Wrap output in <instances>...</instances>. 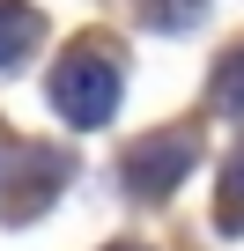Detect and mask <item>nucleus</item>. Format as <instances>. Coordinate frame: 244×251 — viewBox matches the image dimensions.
Masks as SVG:
<instances>
[{
    "mask_svg": "<svg viewBox=\"0 0 244 251\" xmlns=\"http://www.w3.org/2000/svg\"><path fill=\"white\" fill-rule=\"evenodd\" d=\"M118 89H126V67H118V45L111 37H81L52 67V111L67 126H104L118 111Z\"/></svg>",
    "mask_w": 244,
    "mask_h": 251,
    "instance_id": "nucleus-1",
    "label": "nucleus"
},
{
    "mask_svg": "<svg viewBox=\"0 0 244 251\" xmlns=\"http://www.w3.org/2000/svg\"><path fill=\"white\" fill-rule=\"evenodd\" d=\"M111 251H141V244H111Z\"/></svg>",
    "mask_w": 244,
    "mask_h": 251,
    "instance_id": "nucleus-8",
    "label": "nucleus"
},
{
    "mask_svg": "<svg viewBox=\"0 0 244 251\" xmlns=\"http://www.w3.org/2000/svg\"><path fill=\"white\" fill-rule=\"evenodd\" d=\"M37 37H45V23L23 8V0H0V74H8V67L37 45Z\"/></svg>",
    "mask_w": 244,
    "mask_h": 251,
    "instance_id": "nucleus-3",
    "label": "nucleus"
},
{
    "mask_svg": "<svg viewBox=\"0 0 244 251\" xmlns=\"http://www.w3.org/2000/svg\"><path fill=\"white\" fill-rule=\"evenodd\" d=\"M192 163H200V133H192V126H170V133L126 148V192L134 200H163V192H178V177Z\"/></svg>",
    "mask_w": 244,
    "mask_h": 251,
    "instance_id": "nucleus-2",
    "label": "nucleus"
},
{
    "mask_svg": "<svg viewBox=\"0 0 244 251\" xmlns=\"http://www.w3.org/2000/svg\"><path fill=\"white\" fill-rule=\"evenodd\" d=\"M0 163H8V133H0Z\"/></svg>",
    "mask_w": 244,
    "mask_h": 251,
    "instance_id": "nucleus-7",
    "label": "nucleus"
},
{
    "mask_svg": "<svg viewBox=\"0 0 244 251\" xmlns=\"http://www.w3.org/2000/svg\"><path fill=\"white\" fill-rule=\"evenodd\" d=\"M207 0H141V23L148 30H192Z\"/></svg>",
    "mask_w": 244,
    "mask_h": 251,
    "instance_id": "nucleus-6",
    "label": "nucleus"
},
{
    "mask_svg": "<svg viewBox=\"0 0 244 251\" xmlns=\"http://www.w3.org/2000/svg\"><path fill=\"white\" fill-rule=\"evenodd\" d=\"M207 103H215L222 118H244V45L215 59V81H207Z\"/></svg>",
    "mask_w": 244,
    "mask_h": 251,
    "instance_id": "nucleus-4",
    "label": "nucleus"
},
{
    "mask_svg": "<svg viewBox=\"0 0 244 251\" xmlns=\"http://www.w3.org/2000/svg\"><path fill=\"white\" fill-rule=\"evenodd\" d=\"M215 222L229 229V236H244V155L222 170V185H215Z\"/></svg>",
    "mask_w": 244,
    "mask_h": 251,
    "instance_id": "nucleus-5",
    "label": "nucleus"
}]
</instances>
